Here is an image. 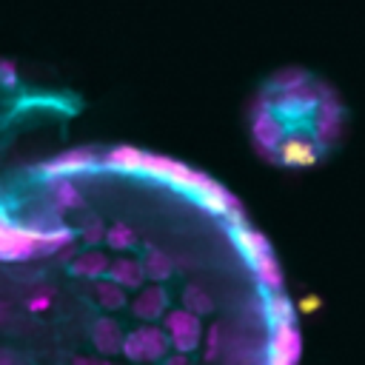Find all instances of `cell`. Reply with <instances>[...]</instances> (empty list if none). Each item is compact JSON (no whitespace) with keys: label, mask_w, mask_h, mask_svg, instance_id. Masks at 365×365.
Instances as JSON below:
<instances>
[{"label":"cell","mask_w":365,"mask_h":365,"mask_svg":"<svg viewBox=\"0 0 365 365\" xmlns=\"http://www.w3.org/2000/svg\"><path fill=\"white\" fill-rule=\"evenodd\" d=\"M94 297L103 308H123L125 305V285H120L117 279H97L94 282Z\"/></svg>","instance_id":"15"},{"label":"cell","mask_w":365,"mask_h":365,"mask_svg":"<svg viewBox=\"0 0 365 365\" xmlns=\"http://www.w3.org/2000/svg\"><path fill=\"white\" fill-rule=\"evenodd\" d=\"M182 305H185L188 311H194V314H208V311L214 308V299H211V294H208L205 288H200V285H185V291H182Z\"/></svg>","instance_id":"17"},{"label":"cell","mask_w":365,"mask_h":365,"mask_svg":"<svg viewBox=\"0 0 365 365\" xmlns=\"http://www.w3.org/2000/svg\"><path fill=\"white\" fill-rule=\"evenodd\" d=\"M106 231H108V228H106V225H103V222L94 217L91 222H86V225H83V240H86L88 245H94V242L106 240Z\"/></svg>","instance_id":"19"},{"label":"cell","mask_w":365,"mask_h":365,"mask_svg":"<svg viewBox=\"0 0 365 365\" xmlns=\"http://www.w3.org/2000/svg\"><path fill=\"white\" fill-rule=\"evenodd\" d=\"M48 305H51V294H48V291H40V294L29 297V302H26V308L34 311V314H37V311H46Z\"/></svg>","instance_id":"20"},{"label":"cell","mask_w":365,"mask_h":365,"mask_svg":"<svg viewBox=\"0 0 365 365\" xmlns=\"http://www.w3.org/2000/svg\"><path fill=\"white\" fill-rule=\"evenodd\" d=\"M217 354H220V325H211L208 328V351H205V359L211 362V359H217Z\"/></svg>","instance_id":"21"},{"label":"cell","mask_w":365,"mask_h":365,"mask_svg":"<svg viewBox=\"0 0 365 365\" xmlns=\"http://www.w3.org/2000/svg\"><path fill=\"white\" fill-rule=\"evenodd\" d=\"M0 68H3V83L11 88V86L17 83V74H14V63H11V60H3V66H0Z\"/></svg>","instance_id":"22"},{"label":"cell","mask_w":365,"mask_h":365,"mask_svg":"<svg viewBox=\"0 0 365 365\" xmlns=\"http://www.w3.org/2000/svg\"><path fill=\"white\" fill-rule=\"evenodd\" d=\"M168 345H171V334H168V328L145 325V328H137V331L125 334L123 354H125L131 362H157V359L165 356Z\"/></svg>","instance_id":"3"},{"label":"cell","mask_w":365,"mask_h":365,"mask_svg":"<svg viewBox=\"0 0 365 365\" xmlns=\"http://www.w3.org/2000/svg\"><path fill=\"white\" fill-rule=\"evenodd\" d=\"M251 134L257 140V148L277 160L279 154V145L282 140L288 137V128H285V117L271 106V100H259L257 108H254V120H251Z\"/></svg>","instance_id":"2"},{"label":"cell","mask_w":365,"mask_h":365,"mask_svg":"<svg viewBox=\"0 0 365 365\" xmlns=\"http://www.w3.org/2000/svg\"><path fill=\"white\" fill-rule=\"evenodd\" d=\"M48 185H51V200L57 208H83V197H80V188L74 185L71 174L51 177Z\"/></svg>","instance_id":"12"},{"label":"cell","mask_w":365,"mask_h":365,"mask_svg":"<svg viewBox=\"0 0 365 365\" xmlns=\"http://www.w3.org/2000/svg\"><path fill=\"white\" fill-rule=\"evenodd\" d=\"M165 328H168L171 345H174L177 351L188 354V351H194V348L200 345V334H202V328H200V314L188 311L185 305L165 314Z\"/></svg>","instance_id":"4"},{"label":"cell","mask_w":365,"mask_h":365,"mask_svg":"<svg viewBox=\"0 0 365 365\" xmlns=\"http://www.w3.org/2000/svg\"><path fill=\"white\" fill-rule=\"evenodd\" d=\"M108 268H111V262H108V257H103L100 251L83 254V257H77V259L68 265V271H71L74 277H83V279H100L103 274H108Z\"/></svg>","instance_id":"13"},{"label":"cell","mask_w":365,"mask_h":365,"mask_svg":"<svg viewBox=\"0 0 365 365\" xmlns=\"http://www.w3.org/2000/svg\"><path fill=\"white\" fill-rule=\"evenodd\" d=\"M228 228H231V234H234V242H237V248L245 254V259H248V262H257L259 257L271 254V245H268V240H265V237H262L257 228L245 225V220H240V222H231Z\"/></svg>","instance_id":"8"},{"label":"cell","mask_w":365,"mask_h":365,"mask_svg":"<svg viewBox=\"0 0 365 365\" xmlns=\"http://www.w3.org/2000/svg\"><path fill=\"white\" fill-rule=\"evenodd\" d=\"M165 308H168V297H165V291L160 288V282L143 288V291L137 294V299L131 302V311H134L140 319H160V317L165 314Z\"/></svg>","instance_id":"9"},{"label":"cell","mask_w":365,"mask_h":365,"mask_svg":"<svg viewBox=\"0 0 365 365\" xmlns=\"http://www.w3.org/2000/svg\"><path fill=\"white\" fill-rule=\"evenodd\" d=\"M74 242V234L63 225H14L9 217H3L0 228V254L6 262L14 259H31L37 254H54Z\"/></svg>","instance_id":"1"},{"label":"cell","mask_w":365,"mask_h":365,"mask_svg":"<svg viewBox=\"0 0 365 365\" xmlns=\"http://www.w3.org/2000/svg\"><path fill=\"white\" fill-rule=\"evenodd\" d=\"M251 268H254L257 279H259L268 291H279V288H282V271H279V265H277V259H274V251L265 254V257H259L257 262H251Z\"/></svg>","instance_id":"16"},{"label":"cell","mask_w":365,"mask_h":365,"mask_svg":"<svg viewBox=\"0 0 365 365\" xmlns=\"http://www.w3.org/2000/svg\"><path fill=\"white\" fill-rule=\"evenodd\" d=\"M94 163H97V154H94L91 148H71V151H66V154L48 160V163L40 168V177H46V180L60 177V174H71V177H74V174H80V171L94 168Z\"/></svg>","instance_id":"5"},{"label":"cell","mask_w":365,"mask_h":365,"mask_svg":"<svg viewBox=\"0 0 365 365\" xmlns=\"http://www.w3.org/2000/svg\"><path fill=\"white\" fill-rule=\"evenodd\" d=\"M274 328V336H271V354H268V359L271 362H297L299 359V345H302V339H299V331H297V325H294V319L291 322H277V325H271Z\"/></svg>","instance_id":"7"},{"label":"cell","mask_w":365,"mask_h":365,"mask_svg":"<svg viewBox=\"0 0 365 365\" xmlns=\"http://www.w3.org/2000/svg\"><path fill=\"white\" fill-rule=\"evenodd\" d=\"M91 342H94L97 351L114 354V351H123L125 334L120 331V325H117L114 319H97L94 328H91Z\"/></svg>","instance_id":"10"},{"label":"cell","mask_w":365,"mask_h":365,"mask_svg":"<svg viewBox=\"0 0 365 365\" xmlns=\"http://www.w3.org/2000/svg\"><path fill=\"white\" fill-rule=\"evenodd\" d=\"M143 265H145L148 279H154V282H163V279H168L174 274V259L165 251H157V248H148L145 251Z\"/></svg>","instance_id":"14"},{"label":"cell","mask_w":365,"mask_h":365,"mask_svg":"<svg viewBox=\"0 0 365 365\" xmlns=\"http://www.w3.org/2000/svg\"><path fill=\"white\" fill-rule=\"evenodd\" d=\"M319 157V140L305 137V134H288L279 145L277 160L285 165H311Z\"/></svg>","instance_id":"6"},{"label":"cell","mask_w":365,"mask_h":365,"mask_svg":"<svg viewBox=\"0 0 365 365\" xmlns=\"http://www.w3.org/2000/svg\"><path fill=\"white\" fill-rule=\"evenodd\" d=\"M106 242L114 248V251H128L137 245V234L125 225V222H114L108 231H106Z\"/></svg>","instance_id":"18"},{"label":"cell","mask_w":365,"mask_h":365,"mask_svg":"<svg viewBox=\"0 0 365 365\" xmlns=\"http://www.w3.org/2000/svg\"><path fill=\"white\" fill-rule=\"evenodd\" d=\"M108 277L117 279V282L125 285V288H137V285H143V279H145L148 274H145V265H143V262H137V259H131V257H117V259L111 262V268H108Z\"/></svg>","instance_id":"11"}]
</instances>
